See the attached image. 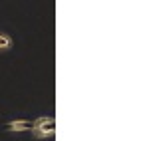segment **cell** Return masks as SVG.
Here are the masks:
<instances>
[{
	"instance_id": "obj_1",
	"label": "cell",
	"mask_w": 153,
	"mask_h": 141,
	"mask_svg": "<svg viewBox=\"0 0 153 141\" xmlns=\"http://www.w3.org/2000/svg\"><path fill=\"white\" fill-rule=\"evenodd\" d=\"M14 48V40H12L10 34L6 32H0V52H8Z\"/></svg>"
}]
</instances>
